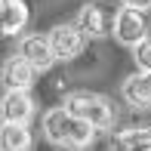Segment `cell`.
<instances>
[{
	"mask_svg": "<svg viewBox=\"0 0 151 151\" xmlns=\"http://www.w3.org/2000/svg\"><path fill=\"white\" fill-rule=\"evenodd\" d=\"M43 133L52 145H62V148H71V151H86L96 142V129L90 123L71 117L65 108H50L43 114Z\"/></svg>",
	"mask_w": 151,
	"mask_h": 151,
	"instance_id": "6da1fadb",
	"label": "cell"
},
{
	"mask_svg": "<svg viewBox=\"0 0 151 151\" xmlns=\"http://www.w3.org/2000/svg\"><path fill=\"white\" fill-rule=\"evenodd\" d=\"M65 108L71 117L90 123L93 129H111L114 127V105L99 93H90V90H77L65 99Z\"/></svg>",
	"mask_w": 151,
	"mask_h": 151,
	"instance_id": "7a4b0ae2",
	"label": "cell"
},
{
	"mask_svg": "<svg viewBox=\"0 0 151 151\" xmlns=\"http://www.w3.org/2000/svg\"><path fill=\"white\" fill-rule=\"evenodd\" d=\"M111 28H114L117 43L133 50L136 43H142V40L148 37V19H145V12H139V9L120 6V9L114 12V19H111Z\"/></svg>",
	"mask_w": 151,
	"mask_h": 151,
	"instance_id": "3957f363",
	"label": "cell"
},
{
	"mask_svg": "<svg viewBox=\"0 0 151 151\" xmlns=\"http://www.w3.org/2000/svg\"><path fill=\"white\" fill-rule=\"evenodd\" d=\"M46 40H50V50L56 62H71L80 56V50H83V34H80L74 25H56L50 34H46Z\"/></svg>",
	"mask_w": 151,
	"mask_h": 151,
	"instance_id": "277c9868",
	"label": "cell"
},
{
	"mask_svg": "<svg viewBox=\"0 0 151 151\" xmlns=\"http://www.w3.org/2000/svg\"><path fill=\"white\" fill-rule=\"evenodd\" d=\"M0 83L6 86V93H12V90L28 93L31 86L37 83V71H34L22 56H9L3 62V68H0Z\"/></svg>",
	"mask_w": 151,
	"mask_h": 151,
	"instance_id": "5b68a950",
	"label": "cell"
},
{
	"mask_svg": "<svg viewBox=\"0 0 151 151\" xmlns=\"http://www.w3.org/2000/svg\"><path fill=\"white\" fill-rule=\"evenodd\" d=\"M19 56H22L34 71H50L52 65H56V56H52L50 50V40H46V34H28V37H22V43H19Z\"/></svg>",
	"mask_w": 151,
	"mask_h": 151,
	"instance_id": "8992f818",
	"label": "cell"
},
{
	"mask_svg": "<svg viewBox=\"0 0 151 151\" xmlns=\"http://www.w3.org/2000/svg\"><path fill=\"white\" fill-rule=\"evenodd\" d=\"M34 117V99L31 93H22V90H12L0 99V120L3 123H22L28 127V120Z\"/></svg>",
	"mask_w": 151,
	"mask_h": 151,
	"instance_id": "52a82bcc",
	"label": "cell"
},
{
	"mask_svg": "<svg viewBox=\"0 0 151 151\" xmlns=\"http://www.w3.org/2000/svg\"><path fill=\"white\" fill-rule=\"evenodd\" d=\"M74 28L83 34V37H105V34H108V28H111V19L105 16V9H102V6L86 3V6H80Z\"/></svg>",
	"mask_w": 151,
	"mask_h": 151,
	"instance_id": "ba28073f",
	"label": "cell"
},
{
	"mask_svg": "<svg viewBox=\"0 0 151 151\" xmlns=\"http://www.w3.org/2000/svg\"><path fill=\"white\" fill-rule=\"evenodd\" d=\"M28 19H31V9L25 0H3V6H0V34H9V37L22 34Z\"/></svg>",
	"mask_w": 151,
	"mask_h": 151,
	"instance_id": "9c48e42d",
	"label": "cell"
},
{
	"mask_svg": "<svg viewBox=\"0 0 151 151\" xmlns=\"http://www.w3.org/2000/svg\"><path fill=\"white\" fill-rule=\"evenodd\" d=\"M123 102L129 108H151V71H136L123 80Z\"/></svg>",
	"mask_w": 151,
	"mask_h": 151,
	"instance_id": "30bf717a",
	"label": "cell"
},
{
	"mask_svg": "<svg viewBox=\"0 0 151 151\" xmlns=\"http://www.w3.org/2000/svg\"><path fill=\"white\" fill-rule=\"evenodd\" d=\"M34 136L22 123H0V151H31Z\"/></svg>",
	"mask_w": 151,
	"mask_h": 151,
	"instance_id": "8fae6325",
	"label": "cell"
},
{
	"mask_svg": "<svg viewBox=\"0 0 151 151\" xmlns=\"http://www.w3.org/2000/svg\"><path fill=\"white\" fill-rule=\"evenodd\" d=\"M133 59H136L139 71H151V37H145L142 43L133 46Z\"/></svg>",
	"mask_w": 151,
	"mask_h": 151,
	"instance_id": "7c38bea8",
	"label": "cell"
},
{
	"mask_svg": "<svg viewBox=\"0 0 151 151\" xmlns=\"http://www.w3.org/2000/svg\"><path fill=\"white\" fill-rule=\"evenodd\" d=\"M123 6H129V9H139V12H145L151 9V0H120Z\"/></svg>",
	"mask_w": 151,
	"mask_h": 151,
	"instance_id": "4fadbf2b",
	"label": "cell"
}]
</instances>
